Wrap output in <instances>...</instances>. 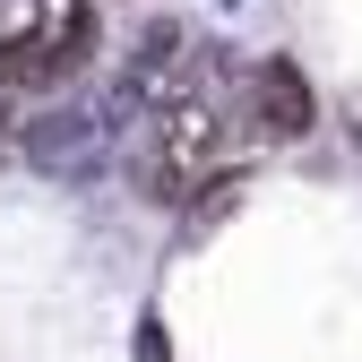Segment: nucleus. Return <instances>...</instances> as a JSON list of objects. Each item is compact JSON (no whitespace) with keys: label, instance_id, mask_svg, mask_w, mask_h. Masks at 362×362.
Here are the masks:
<instances>
[{"label":"nucleus","instance_id":"nucleus-1","mask_svg":"<svg viewBox=\"0 0 362 362\" xmlns=\"http://www.w3.org/2000/svg\"><path fill=\"white\" fill-rule=\"evenodd\" d=\"M95 0H0V95H43L95 61Z\"/></svg>","mask_w":362,"mask_h":362},{"label":"nucleus","instance_id":"nucleus-2","mask_svg":"<svg viewBox=\"0 0 362 362\" xmlns=\"http://www.w3.org/2000/svg\"><path fill=\"white\" fill-rule=\"evenodd\" d=\"M224 156H233V129H224L216 104H164L156 112V139L139 156V181H147V199L181 207L190 190H216V181H224Z\"/></svg>","mask_w":362,"mask_h":362},{"label":"nucleus","instance_id":"nucleus-3","mask_svg":"<svg viewBox=\"0 0 362 362\" xmlns=\"http://www.w3.org/2000/svg\"><path fill=\"white\" fill-rule=\"evenodd\" d=\"M310 78H302V61H285V52H267L259 69H250V129L259 139H302L310 129Z\"/></svg>","mask_w":362,"mask_h":362},{"label":"nucleus","instance_id":"nucleus-4","mask_svg":"<svg viewBox=\"0 0 362 362\" xmlns=\"http://www.w3.org/2000/svg\"><path fill=\"white\" fill-rule=\"evenodd\" d=\"M26 147V121H18V95H0V156Z\"/></svg>","mask_w":362,"mask_h":362}]
</instances>
